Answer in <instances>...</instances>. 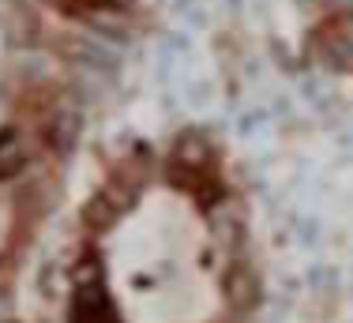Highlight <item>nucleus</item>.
<instances>
[{
  "mask_svg": "<svg viewBox=\"0 0 353 323\" xmlns=\"http://www.w3.org/2000/svg\"><path fill=\"white\" fill-rule=\"evenodd\" d=\"M316 53L327 68H339V72L353 68V15H342L316 30Z\"/></svg>",
  "mask_w": 353,
  "mask_h": 323,
  "instance_id": "nucleus-1",
  "label": "nucleus"
},
{
  "mask_svg": "<svg viewBox=\"0 0 353 323\" xmlns=\"http://www.w3.org/2000/svg\"><path fill=\"white\" fill-rule=\"evenodd\" d=\"M79 128H83V113L72 101H61V106L49 113V143H53L61 155H68L75 143H79Z\"/></svg>",
  "mask_w": 353,
  "mask_h": 323,
  "instance_id": "nucleus-2",
  "label": "nucleus"
},
{
  "mask_svg": "<svg viewBox=\"0 0 353 323\" xmlns=\"http://www.w3.org/2000/svg\"><path fill=\"white\" fill-rule=\"evenodd\" d=\"M207 162H211V143L199 132H184L173 143V169H188V173H207Z\"/></svg>",
  "mask_w": 353,
  "mask_h": 323,
  "instance_id": "nucleus-3",
  "label": "nucleus"
},
{
  "mask_svg": "<svg viewBox=\"0 0 353 323\" xmlns=\"http://www.w3.org/2000/svg\"><path fill=\"white\" fill-rule=\"evenodd\" d=\"M30 158V147H27V135L19 128H4L0 132V177H15L23 173V166H27Z\"/></svg>",
  "mask_w": 353,
  "mask_h": 323,
  "instance_id": "nucleus-4",
  "label": "nucleus"
},
{
  "mask_svg": "<svg viewBox=\"0 0 353 323\" xmlns=\"http://www.w3.org/2000/svg\"><path fill=\"white\" fill-rule=\"evenodd\" d=\"M225 293H230V304H237V309H252V304H259V278H256V271H252L248 263H237V267L230 271V278H225Z\"/></svg>",
  "mask_w": 353,
  "mask_h": 323,
  "instance_id": "nucleus-5",
  "label": "nucleus"
},
{
  "mask_svg": "<svg viewBox=\"0 0 353 323\" xmlns=\"http://www.w3.org/2000/svg\"><path fill=\"white\" fill-rule=\"evenodd\" d=\"M75 323H117L113 309H109V301L98 286L79 290V297H75Z\"/></svg>",
  "mask_w": 353,
  "mask_h": 323,
  "instance_id": "nucleus-6",
  "label": "nucleus"
},
{
  "mask_svg": "<svg viewBox=\"0 0 353 323\" xmlns=\"http://www.w3.org/2000/svg\"><path fill=\"white\" fill-rule=\"evenodd\" d=\"M113 215H117V207L105 199V195H98V199H90V203H87V211H83V218H87L90 226H105Z\"/></svg>",
  "mask_w": 353,
  "mask_h": 323,
  "instance_id": "nucleus-7",
  "label": "nucleus"
},
{
  "mask_svg": "<svg viewBox=\"0 0 353 323\" xmlns=\"http://www.w3.org/2000/svg\"><path fill=\"white\" fill-rule=\"evenodd\" d=\"M327 8H334V12H342V15H350L353 12V0H323Z\"/></svg>",
  "mask_w": 353,
  "mask_h": 323,
  "instance_id": "nucleus-8",
  "label": "nucleus"
},
{
  "mask_svg": "<svg viewBox=\"0 0 353 323\" xmlns=\"http://www.w3.org/2000/svg\"><path fill=\"white\" fill-rule=\"evenodd\" d=\"M113 4H121V8H124V4H132V0H113Z\"/></svg>",
  "mask_w": 353,
  "mask_h": 323,
  "instance_id": "nucleus-9",
  "label": "nucleus"
}]
</instances>
